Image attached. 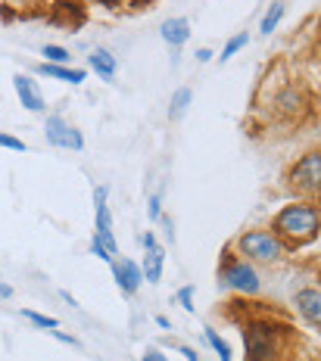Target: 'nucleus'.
<instances>
[{
  "label": "nucleus",
  "mask_w": 321,
  "mask_h": 361,
  "mask_svg": "<svg viewBox=\"0 0 321 361\" xmlns=\"http://www.w3.org/2000/svg\"><path fill=\"white\" fill-rule=\"evenodd\" d=\"M109 187H97L94 190V218H97V231H94V237L100 240L103 246H107L113 255H119V243H116V234H113V212H109Z\"/></svg>",
  "instance_id": "7"
},
{
  "label": "nucleus",
  "mask_w": 321,
  "mask_h": 361,
  "mask_svg": "<svg viewBox=\"0 0 321 361\" xmlns=\"http://www.w3.org/2000/svg\"><path fill=\"white\" fill-rule=\"evenodd\" d=\"M87 66H91V72H97L100 78H107V81H113V78H116V72H119L116 56L109 54L107 47H97V50H91V56H87Z\"/></svg>",
  "instance_id": "13"
},
{
  "label": "nucleus",
  "mask_w": 321,
  "mask_h": 361,
  "mask_svg": "<svg viewBox=\"0 0 321 361\" xmlns=\"http://www.w3.org/2000/svg\"><path fill=\"white\" fill-rule=\"evenodd\" d=\"M219 283L225 290L241 293V296H259V290H262V277H259V271L253 268V262L241 259V255L234 252V246H225V250H222Z\"/></svg>",
  "instance_id": "3"
},
{
  "label": "nucleus",
  "mask_w": 321,
  "mask_h": 361,
  "mask_svg": "<svg viewBox=\"0 0 321 361\" xmlns=\"http://www.w3.org/2000/svg\"><path fill=\"white\" fill-rule=\"evenodd\" d=\"M22 318L32 321V324L41 327V330H56L59 327L56 318H50V314H38V312H32V308H22Z\"/></svg>",
  "instance_id": "20"
},
{
  "label": "nucleus",
  "mask_w": 321,
  "mask_h": 361,
  "mask_svg": "<svg viewBox=\"0 0 321 361\" xmlns=\"http://www.w3.org/2000/svg\"><path fill=\"white\" fill-rule=\"evenodd\" d=\"M150 218H153V221H159V218H162V197H159V193H153V197H150Z\"/></svg>",
  "instance_id": "25"
},
{
  "label": "nucleus",
  "mask_w": 321,
  "mask_h": 361,
  "mask_svg": "<svg viewBox=\"0 0 321 361\" xmlns=\"http://www.w3.org/2000/svg\"><path fill=\"white\" fill-rule=\"evenodd\" d=\"M246 44H250V37H246V32H241V35H234V37H231V41L225 44V47H222V63H228V59L231 56H237V54H241V50L246 47Z\"/></svg>",
  "instance_id": "19"
},
{
  "label": "nucleus",
  "mask_w": 321,
  "mask_h": 361,
  "mask_svg": "<svg viewBox=\"0 0 321 361\" xmlns=\"http://www.w3.org/2000/svg\"><path fill=\"white\" fill-rule=\"evenodd\" d=\"M178 302L184 305V312L193 314V287H181L178 290Z\"/></svg>",
  "instance_id": "23"
},
{
  "label": "nucleus",
  "mask_w": 321,
  "mask_h": 361,
  "mask_svg": "<svg viewBox=\"0 0 321 361\" xmlns=\"http://www.w3.org/2000/svg\"><path fill=\"white\" fill-rule=\"evenodd\" d=\"M293 305H296V312H300V318L305 321V324L321 330V287H303V290H296Z\"/></svg>",
  "instance_id": "11"
},
{
  "label": "nucleus",
  "mask_w": 321,
  "mask_h": 361,
  "mask_svg": "<svg viewBox=\"0 0 321 361\" xmlns=\"http://www.w3.org/2000/svg\"><path fill=\"white\" fill-rule=\"evenodd\" d=\"M231 246H234V252L241 255V259L253 262V265H278V262H284L290 252V246L284 243L272 228L243 231V234H237V240Z\"/></svg>",
  "instance_id": "2"
},
{
  "label": "nucleus",
  "mask_w": 321,
  "mask_h": 361,
  "mask_svg": "<svg viewBox=\"0 0 321 361\" xmlns=\"http://www.w3.org/2000/svg\"><path fill=\"white\" fill-rule=\"evenodd\" d=\"M13 296V287L10 283H0V299H10Z\"/></svg>",
  "instance_id": "31"
},
{
  "label": "nucleus",
  "mask_w": 321,
  "mask_h": 361,
  "mask_svg": "<svg viewBox=\"0 0 321 361\" xmlns=\"http://www.w3.org/2000/svg\"><path fill=\"white\" fill-rule=\"evenodd\" d=\"M209 59H212V50H209V47H200V50H197V63H209Z\"/></svg>",
  "instance_id": "30"
},
{
  "label": "nucleus",
  "mask_w": 321,
  "mask_h": 361,
  "mask_svg": "<svg viewBox=\"0 0 321 361\" xmlns=\"http://www.w3.org/2000/svg\"><path fill=\"white\" fill-rule=\"evenodd\" d=\"M109 268H113V277H116L119 290H122L125 296H134V293L140 290V283H144V268H140L138 262L116 255V259L109 262Z\"/></svg>",
  "instance_id": "9"
},
{
  "label": "nucleus",
  "mask_w": 321,
  "mask_h": 361,
  "mask_svg": "<svg viewBox=\"0 0 321 361\" xmlns=\"http://www.w3.org/2000/svg\"><path fill=\"white\" fill-rule=\"evenodd\" d=\"M97 4H103V6H116L119 0H97Z\"/></svg>",
  "instance_id": "33"
},
{
  "label": "nucleus",
  "mask_w": 321,
  "mask_h": 361,
  "mask_svg": "<svg viewBox=\"0 0 321 361\" xmlns=\"http://www.w3.org/2000/svg\"><path fill=\"white\" fill-rule=\"evenodd\" d=\"M156 324H159L162 330H169V327H171V321L166 318V314H156Z\"/></svg>",
  "instance_id": "32"
},
{
  "label": "nucleus",
  "mask_w": 321,
  "mask_h": 361,
  "mask_svg": "<svg viewBox=\"0 0 321 361\" xmlns=\"http://www.w3.org/2000/svg\"><path fill=\"white\" fill-rule=\"evenodd\" d=\"M44 137H47L50 147L56 149H85V137H81V131L75 125H69L59 112H54V116H47V122H44Z\"/></svg>",
  "instance_id": "6"
},
{
  "label": "nucleus",
  "mask_w": 321,
  "mask_h": 361,
  "mask_svg": "<svg viewBox=\"0 0 321 361\" xmlns=\"http://www.w3.org/2000/svg\"><path fill=\"white\" fill-rule=\"evenodd\" d=\"M206 343H209V345H212V349H215V352H219V358H222V361H231V345H228L225 340H222V336H219V334H215V330H212V327H206Z\"/></svg>",
  "instance_id": "21"
},
{
  "label": "nucleus",
  "mask_w": 321,
  "mask_h": 361,
  "mask_svg": "<svg viewBox=\"0 0 321 361\" xmlns=\"http://www.w3.org/2000/svg\"><path fill=\"white\" fill-rule=\"evenodd\" d=\"M246 361H284V343L281 327L268 324V321H250L243 330Z\"/></svg>",
  "instance_id": "5"
},
{
  "label": "nucleus",
  "mask_w": 321,
  "mask_h": 361,
  "mask_svg": "<svg viewBox=\"0 0 321 361\" xmlns=\"http://www.w3.org/2000/svg\"><path fill=\"white\" fill-rule=\"evenodd\" d=\"M35 72L47 75V78H54V81H66V85H81V81L87 78L85 69H72V66H54V63H41Z\"/></svg>",
  "instance_id": "14"
},
{
  "label": "nucleus",
  "mask_w": 321,
  "mask_h": 361,
  "mask_svg": "<svg viewBox=\"0 0 321 361\" xmlns=\"http://www.w3.org/2000/svg\"><path fill=\"white\" fill-rule=\"evenodd\" d=\"M13 87H16V97H19V103L25 106L28 112H41L47 109V100H44V94H41V87H38V81L32 78V75H22L16 72L13 75Z\"/></svg>",
  "instance_id": "10"
},
{
  "label": "nucleus",
  "mask_w": 321,
  "mask_h": 361,
  "mask_svg": "<svg viewBox=\"0 0 321 361\" xmlns=\"http://www.w3.org/2000/svg\"><path fill=\"white\" fill-rule=\"evenodd\" d=\"M140 243H144V250H153V246H159V243H156V234H153V231H147V234L140 237Z\"/></svg>",
  "instance_id": "28"
},
{
  "label": "nucleus",
  "mask_w": 321,
  "mask_h": 361,
  "mask_svg": "<svg viewBox=\"0 0 321 361\" xmlns=\"http://www.w3.org/2000/svg\"><path fill=\"white\" fill-rule=\"evenodd\" d=\"M47 334H50V336H56V340H59V343H66V345H75V349H78V345H81V343L75 340V336L63 334V330H47Z\"/></svg>",
  "instance_id": "26"
},
{
  "label": "nucleus",
  "mask_w": 321,
  "mask_h": 361,
  "mask_svg": "<svg viewBox=\"0 0 321 361\" xmlns=\"http://www.w3.org/2000/svg\"><path fill=\"white\" fill-rule=\"evenodd\" d=\"M41 56H44V63H54V66H69V59H72L69 50L59 47V44H44Z\"/></svg>",
  "instance_id": "18"
},
{
  "label": "nucleus",
  "mask_w": 321,
  "mask_h": 361,
  "mask_svg": "<svg viewBox=\"0 0 321 361\" xmlns=\"http://www.w3.org/2000/svg\"><path fill=\"white\" fill-rule=\"evenodd\" d=\"M287 187L293 197L318 202L321 200V149H309L287 169Z\"/></svg>",
  "instance_id": "4"
},
{
  "label": "nucleus",
  "mask_w": 321,
  "mask_h": 361,
  "mask_svg": "<svg viewBox=\"0 0 321 361\" xmlns=\"http://www.w3.org/2000/svg\"><path fill=\"white\" fill-rule=\"evenodd\" d=\"M91 252L97 255V259H103V262H113V259H116V255L109 252L107 246H103V243H100V240H97V237H91Z\"/></svg>",
  "instance_id": "24"
},
{
  "label": "nucleus",
  "mask_w": 321,
  "mask_h": 361,
  "mask_svg": "<svg viewBox=\"0 0 321 361\" xmlns=\"http://www.w3.org/2000/svg\"><path fill=\"white\" fill-rule=\"evenodd\" d=\"M159 35H162V41H166L169 47H181V44H188V37H190V22L184 16L166 19L159 25Z\"/></svg>",
  "instance_id": "12"
},
{
  "label": "nucleus",
  "mask_w": 321,
  "mask_h": 361,
  "mask_svg": "<svg viewBox=\"0 0 321 361\" xmlns=\"http://www.w3.org/2000/svg\"><path fill=\"white\" fill-rule=\"evenodd\" d=\"M144 281L147 283H159L162 281V268H166V250L162 246H153V250H147L144 255Z\"/></svg>",
  "instance_id": "15"
},
{
  "label": "nucleus",
  "mask_w": 321,
  "mask_h": 361,
  "mask_svg": "<svg viewBox=\"0 0 321 361\" xmlns=\"http://www.w3.org/2000/svg\"><path fill=\"white\" fill-rule=\"evenodd\" d=\"M284 13H287V4H284V0H272V6H268L265 16H262V22H259V32H262V35L278 32V25H281Z\"/></svg>",
  "instance_id": "17"
},
{
  "label": "nucleus",
  "mask_w": 321,
  "mask_h": 361,
  "mask_svg": "<svg viewBox=\"0 0 321 361\" xmlns=\"http://www.w3.org/2000/svg\"><path fill=\"white\" fill-rule=\"evenodd\" d=\"M272 231L278 234L290 250H303V246L315 243L321 237V209L318 202L309 200H293L278 209L272 218Z\"/></svg>",
  "instance_id": "1"
},
{
  "label": "nucleus",
  "mask_w": 321,
  "mask_h": 361,
  "mask_svg": "<svg viewBox=\"0 0 321 361\" xmlns=\"http://www.w3.org/2000/svg\"><path fill=\"white\" fill-rule=\"evenodd\" d=\"M305 106H309V100H305V90L300 85H284L272 100L274 116H281V118H300Z\"/></svg>",
  "instance_id": "8"
},
{
  "label": "nucleus",
  "mask_w": 321,
  "mask_h": 361,
  "mask_svg": "<svg viewBox=\"0 0 321 361\" xmlns=\"http://www.w3.org/2000/svg\"><path fill=\"white\" fill-rule=\"evenodd\" d=\"M178 352H181L188 361H200V355H197V349H190V345H178Z\"/></svg>",
  "instance_id": "29"
},
{
  "label": "nucleus",
  "mask_w": 321,
  "mask_h": 361,
  "mask_svg": "<svg viewBox=\"0 0 321 361\" xmlns=\"http://www.w3.org/2000/svg\"><path fill=\"white\" fill-rule=\"evenodd\" d=\"M140 361H169V358L162 355L159 349H147V352H144V358H140Z\"/></svg>",
  "instance_id": "27"
},
{
  "label": "nucleus",
  "mask_w": 321,
  "mask_h": 361,
  "mask_svg": "<svg viewBox=\"0 0 321 361\" xmlns=\"http://www.w3.org/2000/svg\"><path fill=\"white\" fill-rule=\"evenodd\" d=\"M0 147L4 149H10V153H25V140H19V137H13V134H4L0 131Z\"/></svg>",
  "instance_id": "22"
},
{
  "label": "nucleus",
  "mask_w": 321,
  "mask_h": 361,
  "mask_svg": "<svg viewBox=\"0 0 321 361\" xmlns=\"http://www.w3.org/2000/svg\"><path fill=\"white\" fill-rule=\"evenodd\" d=\"M190 100H193V90L190 87H178L175 94H171V103H169V118H171V122H181V118L188 116Z\"/></svg>",
  "instance_id": "16"
}]
</instances>
